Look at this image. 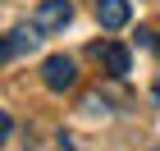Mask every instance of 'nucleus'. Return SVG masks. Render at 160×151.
Here are the masks:
<instances>
[{
	"label": "nucleus",
	"instance_id": "nucleus-1",
	"mask_svg": "<svg viewBox=\"0 0 160 151\" xmlns=\"http://www.w3.org/2000/svg\"><path fill=\"white\" fill-rule=\"evenodd\" d=\"M69 23H73V5L69 0H41L32 9V28L37 32H64Z\"/></svg>",
	"mask_w": 160,
	"mask_h": 151
},
{
	"label": "nucleus",
	"instance_id": "nucleus-2",
	"mask_svg": "<svg viewBox=\"0 0 160 151\" xmlns=\"http://www.w3.org/2000/svg\"><path fill=\"white\" fill-rule=\"evenodd\" d=\"M41 83H46L50 92H69L78 83V64L69 60V55H50V60L41 64Z\"/></svg>",
	"mask_w": 160,
	"mask_h": 151
},
{
	"label": "nucleus",
	"instance_id": "nucleus-3",
	"mask_svg": "<svg viewBox=\"0 0 160 151\" xmlns=\"http://www.w3.org/2000/svg\"><path fill=\"white\" fill-rule=\"evenodd\" d=\"M101 64H105V73L110 78H128V69H133V55H128V46H119V41H105V46H96Z\"/></svg>",
	"mask_w": 160,
	"mask_h": 151
},
{
	"label": "nucleus",
	"instance_id": "nucleus-4",
	"mask_svg": "<svg viewBox=\"0 0 160 151\" xmlns=\"http://www.w3.org/2000/svg\"><path fill=\"white\" fill-rule=\"evenodd\" d=\"M128 0H96V18H101V28H123L128 23Z\"/></svg>",
	"mask_w": 160,
	"mask_h": 151
},
{
	"label": "nucleus",
	"instance_id": "nucleus-5",
	"mask_svg": "<svg viewBox=\"0 0 160 151\" xmlns=\"http://www.w3.org/2000/svg\"><path fill=\"white\" fill-rule=\"evenodd\" d=\"M41 32L37 28H18V32H9V50H18V55H28V50H37Z\"/></svg>",
	"mask_w": 160,
	"mask_h": 151
},
{
	"label": "nucleus",
	"instance_id": "nucleus-6",
	"mask_svg": "<svg viewBox=\"0 0 160 151\" xmlns=\"http://www.w3.org/2000/svg\"><path fill=\"white\" fill-rule=\"evenodd\" d=\"M137 41H142V46H160V28H137Z\"/></svg>",
	"mask_w": 160,
	"mask_h": 151
},
{
	"label": "nucleus",
	"instance_id": "nucleus-7",
	"mask_svg": "<svg viewBox=\"0 0 160 151\" xmlns=\"http://www.w3.org/2000/svg\"><path fill=\"white\" fill-rule=\"evenodd\" d=\"M9 128H14V124H9V114H5V110H0V142H5V138H9Z\"/></svg>",
	"mask_w": 160,
	"mask_h": 151
},
{
	"label": "nucleus",
	"instance_id": "nucleus-8",
	"mask_svg": "<svg viewBox=\"0 0 160 151\" xmlns=\"http://www.w3.org/2000/svg\"><path fill=\"white\" fill-rule=\"evenodd\" d=\"M64 147H69V151H87V147H82V142H78V138H73V133H64Z\"/></svg>",
	"mask_w": 160,
	"mask_h": 151
},
{
	"label": "nucleus",
	"instance_id": "nucleus-9",
	"mask_svg": "<svg viewBox=\"0 0 160 151\" xmlns=\"http://www.w3.org/2000/svg\"><path fill=\"white\" fill-rule=\"evenodd\" d=\"M9 55H14V50H9V41H5V37H0V64H5V60H9Z\"/></svg>",
	"mask_w": 160,
	"mask_h": 151
},
{
	"label": "nucleus",
	"instance_id": "nucleus-10",
	"mask_svg": "<svg viewBox=\"0 0 160 151\" xmlns=\"http://www.w3.org/2000/svg\"><path fill=\"white\" fill-rule=\"evenodd\" d=\"M156 101H160V78H156Z\"/></svg>",
	"mask_w": 160,
	"mask_h": 151
},
{
	"label": "nucleus",
	"instance_id": "nucleus-11",
	"mask_svg": "<svg viewBox=\"0 0 160 151\" xmlns=\"http://www.w3.org/2000/svg\"><path fill=\"white\" fill-rule=\"evenodd\" d=\"M156 151H160V147H156Z\"/></svg>",
	"mask_w": 160,
	"mask_h": 151
}]
</instances>
